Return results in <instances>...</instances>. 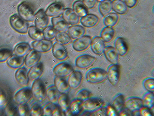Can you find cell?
<instances>
[{"mask_svg": "<svg viewBox=\"0 0 154 116\" xmlns=\"http://www.w3.org/2000/svg\"><path fill=\"white\" fill-rule=\"evenodd\" d=\"M107 78V71L101 68L96 67L90 69L87 72L86 75L87 81L92 84L100 83Z\"/></svg>", "mask_w": 154, "mask_h": 116, "instance_id": "obj_1", "label": "cell"}, {"mask_svg": "<svg viewBox=\"0 0 154 116\" xmlns=\"http://www.w3.org/2000/svg\"><path fill=\"white\" fill-rule=\"evenodd\" d=\"M18 14L26 21L33 22L35 18V12L34 8L30 3L24 1L18 5Z\"/></svg>", "mask_w": 154, "mask_h": 116, "instance_id": "obj_2", "label": "cell"}, {"mask_svg": "<svg viewBox=\"0 0 154 116\" xmlns=\"http://www.w3.org/2000/svg\"><path fill=\"white\" fill-rule=\"evenodd\" d=\"M9 23L12 29L17 32L22 34L28 32L29 24L17 14L12 15L9 19Z\"/></svg>", "mask_w": 154, "mask_h": 116, "instance_id": "obj_3", "label": "cell"}, {"mask_svg": "<svg viewBox=\"0 0 154 116\" xmlns=\"http://www.w3.org/2000/svg\"><path fill=\"white\" fill-rule=\"evenodd\" d=\"M33 96L38 102H42L46 99V88L42 80L38 79L34 80L31 88Z\"/></svg>", "mask_w": 154, "mask_h": 116, "instance_id": "obj_4", "label": "cell"}, {"mask_svg": "<svg viewBox=\"0 0 154 116\" xmlns=\"http://www.w3.org/2000/svg\"><path fill=\"white\" fill-rule=\"evenodd\" d=\"M105 103L102 99L100 98H90L82 102V110L89 113H93L104 107Z\"/></svg>", "mask_w": 154, "mask_h": 116, "instance_id": "obj_5", "label": "cell"}, {"mask_svg": "<svg viewBox=\"0 0 154 116\" xmlns=\"http://www.w3.org/2000/svg\"><path fill=\"white\" fill-rule=\"evenodd\" d=\"M32 96L31 88L25 86L15 93L13 97L14 102L19 105L27 103L31 100Z\"/></svg>", "mask_w": 154, "mask_h": 116, "instance_id": "obj_6", "label": "cell"}, {"mask_svg": "<svg viewBox=\"0 0 154 116\" xmlns=\"http://www.w3.org/2000/svg\"><path fill=\"white\" fill-rule=\"evenodd\" d=\"M54 74L58 77H65L68 76L74 71L73 67L70 63L66 62L58 63L53 70Z\"/></svg>", "mask_w": 154, "mask_h": 116, "instance_id": "obj_7", "label": "cell"}, {"mask_svg": "<svg viewBox=\"0 0 154 116\" xmlns=\"http://www.w3.org/2000/svg\"><path fill=\"white\" fill-rule=\"evenodd\" d=\"M107 78L111 85H117L120 77V66L117 64H112L109 66L107 71Z\"/></svg>", "mask_w": 154, "mask_h": 116, "instance_id": "obj_8", "label": "cell"}, {"mask_svg": "<svg viewBox=\"0 0 154 116\" xmlns=\"http://www.w3.org/2000/svg\"><path fill=\"white\" fill-rule=\"evenodd\" d=\"M91 40V37L89 36L85 35L75 40L72 43V48L76 52H84L90 47Z\"/></svg>", "mask_w": 154, "mask_h": 116, "instance_id": "obj_9", "label": "cell"}, {"mask_svg": "<svg viewBox=\"0 0 154 116\" xmlns=\"http://www.w3.org/2000/svg\"><path fill=\"white\" fill-rule=\"evenodd\" d=\"M34 21L35 27L43 31L49 24V18L45 13L44 10L41 9L35 14Z\"/></svg>", "mask_w": 154, "mask_h": 116, "instance_id": "obj_10", "label": "cell"}, {"mask_svg": "<svg viewBox=\"0 0 154 116\" xmlns=\"http://www.w3.org/2000/svg\"><path fill=\"white\" fill-rule=\"evenodd\" d=\"M96 58L88 54H82L75 59V64L77 67L81 69L88 68L95 63Z\"/></svg>", "mask_w": 154, "mask_h": 116, "instance_id": "obj_11", "label": "cell"}, {"mask_svg": "<svg viewBox=\"0 0 154 116\" xmlns=\"http://www.w3.org/2000/svg\"><path fill=\"white\" fill-rule=\"evenodd\" d=\"M53 44L51 41L43 39L34 41L31 44L33 49L40 53H46L50 51L53 47Z\"/></svg>", "mask_w": 154, "mask_h": 116, "instance_id": "obj_12", "label": "cell"}, {"mask_svg": "<svg viewBox=\"0 0 154 116\" xmlns=\"http://www.w3.org/2000/svg\"><path fill=\"white\" fill-rule=\"evenodd\" d=\"M62 3L57 2L51 4L45 11V13L49 17H56L62 14L64 10Z\"/></svg>", "mask_w": 154, "mask_h": 116, "instance_id": "obj_13", "label": "cell"}, {"mask_svg": "<svg viewBox=\"0 0 154 116\" xmlns=\"http://www.w3.org/2000/svg\"><path fill=\"white\" fill-rule=\"evenodd\" d=\"M51 50L53 56L57 60L63 61L68 57V54L66 48L64 45L56 41L53 44Z\"/></svg>", "mask_w": 154, "mask_h": 116, "instance_id": "obj_14", "label": "cell"}, {"mask_svg": "<svg viewBox=\"0 0 154 116\" xmlns=\"http://www.w3.org/2000/svg\"><path fill=\"white\" fill-rule=\"evenodd\" d=\"M125 106L132 112L139 111L143 106L142 99L137 97H131L125 100Z\"/></svg>", "mask_w": 154, "mask_h": 116, "instance_id": "obj_15", "label": "cell"}, {"mask_svg": "<svg viewBox=\"0 0 154 116\" xmlns=\"http://www.w3.org/2000/svg\"><path fill=\"white\" fill-rule=\"evenodd\" d=\"M61 16L69 25L78 24L80 21L79 16L71 8L64 9Z\"/></svg>", "mask_w": 154, "mask_h": 116, "instance_id": "obj_16", "label": "cell"}, {"mask_svg": "<svg viewBox=\"0 0 154 116\" xmlns=\"http://www.w3.org/2000/svg\"><path fill=\"white\" fill-rule=\"evenodd\" d=\"M41 58V53L31 49L24 58L25 65L27 68H30L39 63Z\"/></svg>", "mask_w": 154, "mask_h": 116, "instance_id": "obj_17", "label": "cell"}, {"mask_svg": "<svg viewBox=\"0 0 154 116\" xmlns=\"http://www.w3.org/2000/svg\"><path fill=\"white\" fill-rule=\"evenodd\" d=\"M15 79L18 84L22 86H27L29 82L28 71L26 68L22 67L17 69L15 74Z\"/></svg>", "mask_w": 154, "mask_h": 116, "instance_id": "obj_18", "label": "cell"}, {"mask_svg": "<svg viewBox=\"0 0 154 116\" xmlns=\"http://www.w3.org/2000/svg\"><path fill=\"white\" fill-rule=\"evenodd\" d=\"M82 81V73L79 70L74 71L68 76L67 81L71 89H75L80 86Z\"/></svg>", "mask_w": 154, "mask_h": 116, "instance_id": "obj_19", "label": "cell"}, {"mask_svg": "<svg viewBox=\"0 0 154 116\" xmlns=\"http://www.w3.org/2000/svg\"><path fill=\"white\" fill-rule=\"evenodd\" d=\"M90 47L92 52L97 55L103 54L105 48V42L100 37L96 36L92 39Z\"/></svg>", "mask_w": 154, "mask_h": 116, "instance_id": "obj_20", "label": "cell"}, {"mask_svg": "<svg viewBox=\"0 0 154 116\" xmlns=\"http://www.w3.org/2000/svg\"><path fill=\"white\" fill-rule=\"evenodd\" d=\"M115 47L119 56H124L127 54L128 52V45L125 38L122 37H118L115 40Z\"/></svg>", "mask_w": 154, "mask_h": 116, "instance_id": "obj_21", "label": "cell"}, {"mask_svg": "<svg viewBox=\"0 0 154 116\" xmlns=\"http://www.w3.org/2000/svg\"><path fill=\"white\" fill-rule=\"evenodd\" d=\"M80 21L84 27L86 28H93L98 24L99 18L96 15L88 13L81 17Z\"/></svg>", "mask_w": 154, "mask_h": 116, "instance_id": "obj_22", "label": "cell"}, {"mask_svg": "<svg viewBox=\"0 0 154 116\" xmlns=\"http://www.w3.org/2000/svg\"><path fill=\"white\" fill-rule=\"evenodd\" d=\"M67 31V34L73 40L80 38L86 34V30L85 27L78 24L70 26Z\"/></svg>", "mask_w": 154, "mask_h": 116, "instance_id": "obj_23", "label": "cell"}, {"mask_svg": "<svg viewBox=\"0 0 154 116\" xmlns=\"http://www.w3.org/2000/svg\"><path fill=\"white\" fill-rule=\"evenodd\" d=\"M54 86L60 94H67L69 92L70 87L67 81L64 77L55 76L54 80Z\"/></svg>", "mask_w": 154, "mask_h": 116, "instance_id": "obj_24", "label": "cell"}, {"mask_svg": "<svg viewBox=\"0 0 154 116\" xmlns=\"http://www.w3.org/2000/svg\"><path fill=\"white\" fill-rule=\"evenodd\" d=\"M44 70L43 63L39 62L35 65L30 68L28 71L29 78L32 81L38 79L43 74Z\"/></svg>", "mask_w": 154, "mask_h": 116, "instance_id": "obj_25", "label": "cell"}, {"mask_svg": "<svg viewBox=\"0 0 154 116\" xmlns=\"http://www.w3.org/2000/svg\"><path fill=\"white\" fill-rule=\"evenodd\" d=\"M51 23L52 26L57 32H66L69 27L61 16L52 18Z\"/></svg>", "mask_w": 154, "mask_h": 116, "instance_id": "obj_26", "label": "cell"}, {"mask_svg": "<svg viewBox=\"0 0 154 116\" xmlns=\"http://www.w3.org/2000/svg\"><path fill=\"white\" fill-rule=\"evenodd\" d=\"M103 53L106 59L109 63L112 64H117L119 60V55L114 47H105Z\"/></svg>", "mask_w": 154, "mask_h": 116, "instance_id": "obj_27", "label": "cell"}, {"mask_svg": "<svg viewBox=\"0 0 154 116\" xmlns=\"http://www.w3.org/2000/svg\"><path fill=\"white\" fill-rule=\"evenodd\" d=\"M31 50V47L28 43L21 42L15 47L13 52L16 56L24 57Z\"/></svg>", "mask_w": 154, "mask_h": 116, "instance_id": "obj_28", "label": "cell"}, {"mask_svg": "<svg viewBox=\"0 0 154 116\" xmlns=\"http://www.w3.org/2000/svg\"><path fill=\"white\" fill-rule=\"evenodd\" d=\"M60 94L54 85H51L46 89V96L49 102L57 104L58 100Z\"/></svg>", "mask_w": 154, "mask_h": 116, "instance_id": "obj_29", "label": "cell"}, {"mask_svg": "<svg viewBox=\"0 0 154 116\" xmlns=\"http://www.w3.org/2000/svg\"><path fill=\"white\" fill-rule=\"evenodd\" d=\"M7 64L13 69H18L24 64V58L13 55L7 61Z\"/></svg>", "mask_w": 154, "mask_h": 116, "instance_id": "obj_30", "label": "cell"}, {"mask_svg": "<svg viewBox=\"0 0 154 116\" xmlns=\"http://www.w3.org/2000/svg\"><path fill=\"white\" fill-rule=\"evenodd\" d=\"M128 8L122 0H113L112 1V9L118 14H126L128 11Z\"/></svg>", "mask_w": 154, "mask_h": 116, "instance_id": "obj_31", "label": "cell"}, {"mask_svg": "<svg viewBox=\"0 0 154 116\" xmlns=\"http://www.w3.org/2000/svg\"><path fill=\"white\" fill-rule=\"evenodd\" d=\"M72 9L80 17H83L88 12V8L81 0H78L73 3Z\"/></svg>", "mask_w": 154, "mask_h": 116, "instance_id": "obj_32", "label": "cell"}, {"mask_svg": "<svg viewBox=\"0 0 154 116\" xmlns=\"http://www.w3.org/2000/svg\"><path fill=\"white\" fill-rule=\"evenodd\" d=\"M82 103V101L76 98L71 102L69 110L71 116H77L81 114L83 110Z\"/></svg>", "mask_w": 154, "mask_h": 116, "instance_id": "obj_33", "label": "cell"}, {"mask_svg": "<svg viewBox=\"0 0 154 116\" xmlns=\"http://www.w3.org/2000/svg\"><path fill=\"white\" fill-rule=\"evenodd\" d=\"M70 102L69 98L67 94H61L58 100V105L60 108L64 115L69 110Z\"/></svg>", "mask_w": 154, "mask_h": 116, "instance_id": "obj_34", "label": "cell"}, {"mask_svg": "<svg viewBox=\"0 0 154 116\" xmlns=\"http://www.w3.org/2000/svg\"><path fill=\"white\" fill-rule=\"evenodd\" d=\"M115 36V31L112 27H104L100 33V37L105 42H110Z\"/></svg>", "mask_w": 154, "mask_h": 116, "instance_id": "obj_35", "label": "cell"}, {"mask_svg": "<svg viewBox=\"0 0 154 116\" xmlns=\"http://www.w3.org/2000/svg\"><path fill=\"white\" fill-rule=\"evenodd\" d=\"M98 9L100 14L104 17L110 13L112 10V1L111 0H104L99 4Z\"/></svg>", "mask_w": 154, "mask_h": 116, "instance_id": "obj_36", "label": "cell"}, {"mask_svg": "<svg viewBox=\"0 0 154 116\" xmlns=\"http://www.w3.org/2000/svg\"><path fill=\"white\" fill-rule=\"evenodd\" d=\"M119 19V16L115 12H110L104 16V24L106 27H113L117 24Z\"/></svg>", "mask_w": 154, "mask_h": 116, "instance_id": "obj_37", "label": "cell"}, {"mask_svg": "<svg viewBox=\"0 0 154 116\" xmlns=\"http://www.w3.org/2000/svg\"><path fill=\"white\" fill-rule=\"evenodd\" d=\"M125 102V97L122 94H118L114 97L112 100V106L118 114L124 108Z\"/></svg>", "mask_w": 154, "mask_h": 116, "instance_id": "obj_38", "label": "cell"}, {"mask_svg": "<svg viewBox=\"0 0 154 116\" xmlns=\"http://www.w3.org/2000/svg\"><path fill=\"white\" fill-rule=\"evenodd\" d=\"M29 37L34 41H39L44 39L43 31H41L35 27L31 26L28 30Z\"/></svg>", "mask_w": 154, "mask_h": 116, "instance_id": "obj_39", "label": "cell"}, {"mask_svg": "<svg viewBox=\"0 0 154 116\" xmlns=\"http://www.w3.org/2000/svg\"><path fill=\"white\" fill-rule=\"evenodd\" d=\"M55 39L56 42L64 46L71 44L72 41L67 33L64 32H57Z\"/></svg>", "mask_w": 154, "mask_h": 116, "instance_id": "obj_40", "label": "cell"}, {"mask_svg": "<svg viewBox=\"0 0 154 116\" xmlns=\"http://www.w3.org/2000/svg\"><path fill=\"white\" fill-rule=\"evenodd\" d=\"M142 99L143 106L149 109L153 108L154 105V93L148 92L143 96Z\"/></svg>", "mask_w": 154, "mask_h": 116, "instance_id": "obj_41", "label": "cell"}, {"mask_svg": "<svg viewBox=\"0 0 154 116\" xmlns=\"http://www.w3.org/2000/svg\"><path fill=\"white\" fill-rule=\"evenodd\" d=\"M57 32L52 26H48L43 31L44 39L51 41L55 38Z\"/></svg>", "mask_w": 154, "mask_h": 116, "instance_id": "obj_42", "label": "cell"}, {"mask_svg": "<svg viewBox=\"0 0 154 116\" xmlns=\"http://www.w3.org/2000/svg\"><path fill=\"white\" fill-rule=\"evenodd\" d=\"M13 51L11 48L2 47L0 48V63L6 62L12 56Z\"/></svg>", "mask_w": 154, "mask_h": 116, "instance_id": "obj_43", "label": "cell"}, {"mask_svg": "<svg viewBox=\"0 0 154 116\" xmlns=\"http://www.w3.org/2000/svg\"><path fill=\"white\" fill-rule=\"evenodd\" d=\"M30 116H42L43 110L42 107L38 102H35L30 108Z\"/></svg>", "mask_w": 154, "mask_h": 116, "instance_id": "obj_44", "label": "cell"}, {"mask_svg": "<svg viewBox=\"0 0 154 116\" xmlns=\"http://www.w3.org/2000/svg\"><path fill=\"white\" fill-rule=\"evenodd\" d=\"M5 115L17 116L19 115L18 107L11 103L7 104L5 108Z\"/></svg>", "mask_w": 154, "mask_h": 116, "instance_id": "obj_45", "label": "cell"}, {"mask_svg": "<svg viewBox=\"0 0 154 116\" xmlns=\"http://www.w3.org/2000/svg\"><path fill=\"white\" fill-rule=\"evenodd\" d=\"M56 106V104H54L50 102L46 103L42 107V110H43L42 116H52Z\"/></svg>", "mask_w": 154, "mask_h": 116, "instance_id": "obj_46", "label": "cell"}, {"mask_svg": "<svg viewBox=\"0 0 154 116\" xmlns=\"http://www.w3.org/2000/svg\"><path fill=\"white\" fill-rule=\"evenodd\" d=\"M91 93L88 90L83 89L78 91L76 95V98L83 102L91 97Z\"/></svg>", "mask_w": 154, "mask_h": 116, "instance_id": "obj_47", "label": "cell"}, {"mask_svg": "<svg viewBox=\"0 0 154 116\" xmlns=\"http://www.w3.org/2000/svg\"><path fill=\"white\" fill-rule=\"evenodd\" d=\"M143 86L148 92H154V79L153 78H147L144 80L143 82Z\"/></svg>", "mask_w": 154, "mask_h": 116, "instance_id": "obj_48", "label": "cell"}, {"mask_svg": "<svg viewBox=\"0 0 154 116\" xmlns=\"http://www.w3.org/2000/svg\"><path fill=\"white\" fill-rule=\"evenodd\" d=\"M18 111L19 115L21 116H30V108L27 103L19 105Z\"/></svg>", "mask_w": 154, "mask_h": 116, "instance_id": "obj_49", "label": "cell"}, {"mask_svg": "<svg viewBox=\"0 0 154 116\" xmlns=\"http://www.w3.org/2000/svg\"><path fill=\"white\" fill-rule=\"evenodd\" d=\"M106 115L108 116H118V114L112 105H108L106 106Z\"/></svg>", "mask_w": 154, "mask_h": 116, "instance_id": "obj_50", "label": "cell"}, {"mask_svg": "<svg viewBox=\"0 0 154 116\" xmlns=\"http://www.w3.org/2000/svg\"><path fill=\"white\" fill-rule=\"evenodd\" d=\"M82 1L88 9H93L98 2L97 0H82Z\"/></svg>", "mask_w": 154, "mask_h": 116, "instance_id": "obj_51", "label": "cell"}, {"mask_svg": "<svg viewBox=\"0 0 154 116\" xmlns=\"http://www.w3.org/2000/svg\"><path fill=\"white\" fill-rule=\"evenodd\" d=\"M140 115L142 116H152V114L151 109L142 106L139 111Z\"/></svg>", "mask_w": 154, "mask_h": 116, "instance_id": "obj_52", "label": "cell"}, {"mask_svg": "<svg viewBox=\"0 0 154 116\" xmlns=\"http://www.w3.org/2000/svg\"><path fill=\"white\" fill-rule=\"evenodd\" d=\"M7 102V96L5 91L0 89V106H3Z\"/></svg>", "mask_w": 154, "mask_h": 116, "instance_id": "obj_53", "label": "cell"}, {"mask_svg": "<svg viewBox=\"0 0 154 116\" xmlns=\"http://www.w3.org/2000/svg\"><path fill=\"white\" fill-rule=\"evenodd\" d=\"M91 114L93 116H107L106 107L102 108L97 111L91 113Z\"/></svg>", "mask_w": 154, "mask_h": 116, "instance_id": "obj_54", "label": "cell"}, {"mask_svg": "<svg viewBox=\"0 0 154 116\" xmlns=\"http://www.w3.org/2000/svg\"><path fill=\"white\" fill-rule=\"evenodd\" d=\"M124 2L126 4L128 7L132 8L134 7L137 5V0H124Z\"/></svg>", "mask_w": 154, "mask_h": 116, "instance_id": "obj_55", "label": "cell"}, {"mask_svg": "<svg viewBox=\"0 0 154 116\" xmlns=\"http://www.w3.org/2000/svg\"><path fill=\"white\" fill-rule=\"evenodd\" d=\"M63 115H64V114H63L60 108L59 107V106L57 104L56 105V107L55 108L53 114H52V116Z\"/></svg>", "mask_w": 154, "mask_h": 116, "instance_id": "obj_56", "label": "cell"}, {"mask_svg": "<svg viewBox=\"0 0 154 116\" xmlns=\"http://www.w3.org/2000/svg\"><path fill=\"white\" fill-rule=\"evenodd\" d=\"M118 114H119V116H132V112L130 111V110H128L127 108L123 109V110L121 111Z\"/></svg>", "mask_w": 154, "mask_h": 116, "instance_id": "obj_57", "label": "cell"}, {"mask_svg": "<svg viewBox=\"0 0 154 116\" xmlns=\"http://www.w3.org/2000/svg\"><path fill=\"white\" fill-rule=\"evenodd\" d=\"M5 115V108H3V106H0V116Z\"/></svg>", "mask_w": 154, "mask_h": 116, "instance_id": "obj_58", "label": "cell"}, {"mask_svg": "<svg viewBox=\"0 0 154 116\" xmlns=\"http://www.w3.org/2000/svg\"><path fill=\"white\" fill-rule=\"evenodd\" d=\"M104 0H97V1L99 2H101V1H103Z\"/></svg>", "mask_w": 154, "mask_h": 116, "instance_id": "obj_59", "label": "cell"}]
</instances>
